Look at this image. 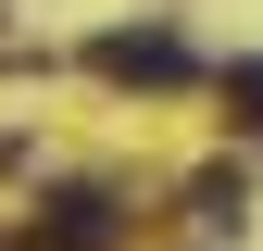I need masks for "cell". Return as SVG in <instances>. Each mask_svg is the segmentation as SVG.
Segmentation results:
<instances>
[{
    "mask_svg": "<svg viewBox=\"0 0 263 251\" xmlns=\"http://www.w3.org/2000/svg\"><path fill=\"white\" fill-rule=\"evenodd\" d=\"M88 63H101L113 88H176V76H188V38H176V25H113Z\"/></svg>",
    "mask_w": 263,
    "mask_h": 251,
    "instance_id": "6da1fadb",
    "label": "cell"
},
{
    "mask_svg": "<svg viewBox=\"0 0 263 251\" xmlns=\"http://www.w3.org/2000/svg\"><path fill=\"white\" fill-rule=\"evenodd\" d=\"M38 226H50V251H113L125 239V201H113V188H50Z\"/></svg>",
    "mask_w": 263,
    "mask_h": 251,
    "instance_id": "7a4b0ae2",
    "label": "cell"
},
{
    "mask_svg": "<svg viewBox=\"0 0 263 251\" xmlns=\"http://www.w3.org/2000/svg\"><path fill=\"white\" fill-rule=\"evenodd\" d=\"M226 113H238V126H263V63H226Z\"/></svg>",
    "mask_w": 263,
    "mask_h": 251,
    "instance_id": "3957f363",
    "label": "cell"
}]
</instances>
